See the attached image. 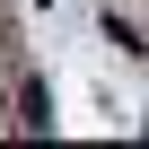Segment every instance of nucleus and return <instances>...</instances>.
I'll list each match as a JSON object with an SVG mask.
<instances>
[{"label": "nucleus", "mask_w": 149, "mask_h": 149, "mask_svg": "<svg viewBox=\"0 0 149 149\" xmlns=\"http://www.w3.org/2000/svg\"><path fill=\"white\" fill-rule=\"evenodd\" d=\"M9 123H18V132H44V123H53V105H44L35 79H18V114H9Z\"/></svg>", "instance_id": "f257e3e1"}, {"label": "nucleus", "mask_w": 149, "mask_h": 149, "mask_svg": "<svg viewBox=\"0 0 149 149\" xmlns=\"http://www.w3.org/2000/svg\"><path fill=\"white\" fill-rule=\"evenodd\" d=\"M105 44H123V53H149V35H140L132 18H105Z\"/></svg>", "instance_id": "f03ea898"}]
</instances>
